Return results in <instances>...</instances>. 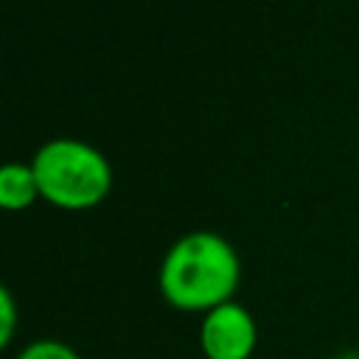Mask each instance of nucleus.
I'll list each match as a JSON object with an SVG mask.
<instances>
[{
    "label": "nucleus",
    "mask_w": 359,
    "mask_h": 359,
    "mask_svg": "<svg viewBox=\"0 0 359 359\" xmlns=\"http://www.w3.org/2000/svg\"><path fill=\"white\" fill-rule=\"evenodd\" d=\"M255 342H258L255 320L236 300L210 309L202 320L199 345L208 359H250Z\"/></svg>",
    "instance_id": "7ed1b4c3"
},
{
    "label": "nucleus",
    "mask_w": 359,
    "mask_h": 359,
    "mask_svg": "<svg viewBox=\"0 0 359 359\" xmlns=\"http://www.w3.org/2000/svg\"><path fill=\"white\" fill-rule=\"evenodd\" d=\"M241 278L233 244L213 230H194L177 238L157 272L160 292L180 311H210L227 300Z\"/></svg>",
    "instance_id": "f257e3e1"
},
{
    "label": "nucleus",
    "mask_w": 359,
    "mask_h": 359,
    "mask_svg": "<svg viewBox=\"0 0 359 359\" xmlns=\"http://www.w3.org/2000/svg\"><path fill=\"white\" fill-rule=\"evenodd\" d=\"M0 314H3L0 342H3V345H8V342H11V334H14V323H17L14 300H11V292H8V289H0Z\"/></svg>",
    "instance_id": "423d86ee"
},
{
    "label": "nucleus",
    "mask_w": 359,
    "mask_h": 359,
    "mask_svg": "<svg viewBox=\"0 0 359 359\" xmlns=\"http://www.w3.org/2000/svg\"><path fill=\"white\" fill-rule=\"evenodd\" d=\"M39 196L56 208L81 210L98 205L112 188L109 160L79 137H50L31 160Z\"/></svg>",
    "instance_id": "f03ea898"
},
{
    "label": "nucleus",
    "mask_w": 359,
    "mask_h": 359,
    "mask_svg": "<svg viewBox=\"0 0 359 359\" xmlns=\"http://www.w3.org/2000/svg\"><path fill=\"white\" fill-rule=\"evenodd\" d=\"M17 359H81L67 342H59V339H36V342H28Z\"/></svg>",
    "instance_id": "39448f33"
},
{
    "label": "nucleus",
    "mask_w": 359,
    "mask_h": 359,
    "mask_svg": "<svg viewBox=\"0 0 359 359\" xmlns=\"http://www.w3.org/2000/svg\"><path fill=\"white\" fill-rule=\"evenodd\" d=\"M36 196L39 185L31 163H6L0 168V205L6 210H22Z\"/></svg>",
    "instance_id": "20e7f679"
}]
</instances>
